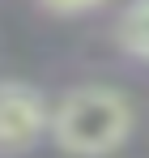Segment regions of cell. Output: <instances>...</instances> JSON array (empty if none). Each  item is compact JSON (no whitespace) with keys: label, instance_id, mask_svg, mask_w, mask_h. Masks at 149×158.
I'll list each match as a JSON object with an SVG mask.
<instances>
[{"label":"cell","instance_id":"obj_1","mask_svg":"<svg viewBox=\"0 0 149 158\" xmlns=\"http://www.w3.org/2000/svg\"><path fill=\"white\" fill-rule=\"evenodd\" d=\"M132 132V103L111 85H77L51 107V141L77 158H107Z\"/></svg>","mask_w":149,"mask_h":158},{"label":"cell","instance_id":"obj_2","mask_svg":"<svg viewBox=\"0 0 149 158\" xmlns=\"http://www.w3.org/2000/svg\"><path fill=\"white\" fill-rule=\"evenodd\" d=\"M51 132V107L22 81H0V158L34 150Z\"/></svg>","mask_w":149,"mask_h":158},{"label":"cell","instance_id":"obj_3","mask_svg":"<svg viewBox=\"0 0 149 158\" xmlns=\"http://www.w3.org/2000/svg\"><path fill=\"white\" fill-rule=\"evenodd\" d=\"M119 39H124V47L132 56L149 60V0H136V4L128 9L124 26H119Z\"/></svg>","mask_w":149,"mask_h":158},{"label":"cell","instance_id":"obj_4","mask_svg":"<svg viewBox=\"0 0 149 158\" xmlns=\"http://www.w3.org/2000/svg\"><path fill=\"white\" fill-rule=\"evenodd\" d=\"M47 13H85V9H94L102 0H38Z\"/></svg>","mask_w":149,"mask_h":158}]
</instances>
